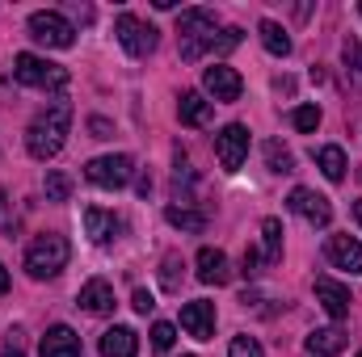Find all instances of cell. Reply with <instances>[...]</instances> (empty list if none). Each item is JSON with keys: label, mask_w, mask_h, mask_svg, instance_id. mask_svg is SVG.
<instances>
[{"label": "cell", "mask_w": 362, "mask_h": 357, "mask_svg": "<svg viewBox=\"0 0 362 357\" xmlns=\"http://www.w3.org/2000/svg\"><path fill=\"white\" fill-rule=\"evenodd\" d=\"M228 277H232V269H228V257H223L219 248H202V253H198V282L223 286Z\"/></svg>", "instance_id": "ac0fdd59"}, {"label": "cell", "mask_w": 362, "mask_h": 357, "mask_svg": "<svg viewBox=\"0 0 362 357\" xmlns=\"http://www.w3.org/2000/svg\"><path fill=\"white\" fill-rule=\"evenodd\" d=\"M68 257H72V244H68V236H55V231H47V236H38L30 248H25V269H30V277H55L59 269L68 265Z\"/></svg>", "instance_id": "7a4b0ae2"}, {"label": "cell", "mask_w": 362, "mask_h": 357, "mask_svg": "<svg viewBox=\"0 0 362 357\" xmlns=\"http://www.w3.org/2000/svg\"><path fill=\"white\" fill-rule=\"evenodd\" d=\"M30 38L51 47V51H68L76 42V30H72V21L64 13H47L42 8V13H30Z\"/></svg>", "instance_id": "277c9868"}, {"label": "cell", "mask_w": 362, "mask_h": 357, "mask_svg": "<svg viewBox=\"0 0 362 357\" xmlns=\"http://www.w3.org/2000/svg\"><path fill=\"white\" fill-rule=\"evenodd\" d=\"M228 357H262V345H257L253 337H236L232 349H228Z\"/></svg>", "instance_id": "f546056e"}, {"label": "cell", "mask_w": 362, "mask_h": 357, "mask_svg": "<svg viewBox=\"0 0 362 357\" xmlns=\"http://www.w3.org/2000/svg\"><path fill=\"white\" fill-rule=\"evenodd\" d=\"M181 328H185L194 341H211V337H215V303H206V298L185 303V307H181Z\"/></svg>", "instance_id": "8fae6325"}, {"label": "cell", "mask_w": 362, "mask_h": 357, "mask_svg": "<svg viewBox=\"0 0 362 357\" xmlns=\"http://www.w3.org/2000/svg\"><path fill=\"white\" fill-rule=\"evenodd\" d=\"M358 357H362V353H358Z\"/></svg>", "instance_id": "f35d334b"}, {"label": "cell", "mask_w": 362, "mask_h": 357, "mask_svg": "<svg viewBox=\"0 0 362 357\" xmlns=\"http://www.w3.org/2000/svg\"><path fill=\"white\" fill-rule=\"evenodd\" d=\"M13 76H17L21 85H30V89H42V92L68 89V68H59V63H47V59H38V55H30V51H21V55L13 59Z\"/></svg>", "instance_id": "3957f363"}, {"label": "cell", "mask_w": 362, "mask_h": 357, "mask_svg": "<svg viewBox=\"0 0 362 357\" xmlns=\"http://www.w3.org/2000/svg\"><path fill=\"white\" fill-rule=\"evenodd\" d=\"M316 169H320V173H325L329 181H341L350 164H346V152L329 143V147H316Z\"/></svg>", "instance_id": "7402d4cb"}, {"label": "cell", "mask_w": 362, "mask_h": 357, "mask_svg": "<svg viewBox=\"0 0 362 357\" xmlns=\"http://www.w3.org/2000/svg\"><path fill=\"white\" fill-rule=\"evenodd\" d=\"M215 156H219L223 173H236V169L249 160V126H240V122H228V126L215 135Z\"/></svg>", "instance_id": "52a82bcc"}, {"label": "cell", "mask_w": 362, "mask_h": 357, "mask_svg": "<svg viewBox=\"0 0 362 357\" xmlns=\"http://www.w3.org/2000/svg\"><path fill=\"white\" fill-rule=\"evenodd\" d=\"M81 337L68 328V324H55L47 337H42V357H81Z\"/></svg>", "instance_id": "e0dca14e"}, {"label": "cell", "mask_w": 362, "mask_h": 357, "mask_svg": "<svg viewBox=\"0 0 362 357\" xmlns=\"http://www.w3.org/2000/svg\"><path fill=\"white\" fill-rule=\"evenodd\" d=\"M202 85H206V92H211L215 101H240V92H245L240 72L228 68V63H211V68L202 72Z\"/></svg>", "instance_id": "9c48e42d"}, {"label": "cell", "mask_w": 362, "mask_h": 357, "mask_svg": "<svg viewBox=\"0 0 362 357\" xmlns=\"http://www.w3.org/2000/svg\"><path fill=\"white\" fill-rule=\"evenodd\" d=\"M76 307H85L89 315H110V311H114V286H110L105 277L85 282L81 294H76Z\"/></svg>", "instance_id": "4fadbf2b"}, {"label": "cell", "mask_w": 362, "mask_h": 357, "mask_svg": "<svg viewBox=\"0 0 362 357\" xmlns=\"http://www.w3.org/2000/svg\"><path fill=\"white\" fill-rule=\"evenodd\" d=\"M122 227H127V223H122L114 210H101V206H89V210H85V231H89L93 244H110V240H118Z\"/></svg>", "instance_id": "7c38bea8"}, {"label": "cell", "mask_w": 362, "mask_h": 357, "mask_svg": "<svg viewBox=\"0 0 362 357\" xmlns=\"http://www.w3.org/2000/svg\"><path fill=\"white\" fill-rule=\"evenodd\" d=\"M358 13H362V4H358Z\"/></svg>", "instance_id": "74e56055"}, {"label": "cell", "mask_w": 362, "mask_h": 357, "mask_svg": "<svg viewBox=\"0 0 362 357\" xmlns=\"http://www.w3.org/2000/svg\"><path fill=\"white\" fill-rule=\"evenodd\" d=\"M89 131H93V139H110V131H114V126H110L105 118H93V122H89Z\"/></svg>", "instance_id": "836d02e7"}, {"label": "cell", "mask_w": 362, "mask_h": 357, "mask_svg": "<svg viewBox=\"0 0 362 357\" xmlns=\"http://www.w3.org/2000/svg\"><path fill=\"white\" fill-rule=\"evenodd\" d=\"M0 294H8V273H4V265H0Z\"/></svg>", "instance_id": "e575fe53"}, {"label": "cell", "mask_w": 362, "mask_h": 357, "mask_svg": "<svg viewBox=\"0 0 362 357\" xmlns=\"http://www.w3.org/2000/svg\"><path fill=\"white\" fill-rule=\"evenodd\" d=\"M68 198H72V177L51 169L47 173V202H68Z\"/></svg>", "instance_id": "484cf974"}, {"label": "cell", "mask_w": 362, "mask_h": 357, "mask_svg": "<svg viewBox=\"0 0 362 357\" xmlns=\"http://www.w3.org/2000/svg\"><path fill=\"white\" fill-rule=\"evenodd\" d=\"M165 219H169L173 227H181V231H194V236L206 227V219H202L198 210H185V206H169V210H165Z\"/></svg>", "instance_id": "603a6c76"}, {"label": "cell", "mask_w": 362, "mask_h": 357, "mask_svg": "<svg viewBox=\"0 0 362 357\" xmlns=\"http://www.w3.org/2000/svg\"><path fill=\"white\" fill-rule=\"evenodd\" d=\"M262 236H266V261H282V223L278 219H266L262 223Z\"/></svg>", "instance_id": "d4e9b609"}, {"label": "cell", "mask_w": 362, "mask_h": 357, "mask_svg": "<svg viewBox=\"0 0 362 357\" xmlns=\"http://www.w3.org/2000/svg\"><path fill=\"white\" fill-rule=\"evenodd\" d=\"M291 126L303 131V135H312V131L320 126V109H316V105H295V109H291Z\"/></svg>", "instance_id": "4316f807"}, {"label": "cell", "mask_w": 362, "mask_h": 357, "mask_svg": "<svg viewBox=\"0 0 362 357\" xmlns=\"http://www.w3.org/2000/svg\"><path fill=\"white\" fill-rule=\"evenodd\" d=\"M316 303H320V307H325V311H329L333 320H346V315H350V303H354V298H350V286H341L337 277L320 273V277H316Z\"/></svg>", "instance_id": "30bf717a"}, {"label": "cell", "mask_w": 362, "mask_h": 357, "mask_svg": "<svg viewBox=\"0 0 362 357\" xmlns=\"http://www.w3.org/2000/svg\"><path fill=\"white\" fill-rule=\"evenodd\" d=\"M354 214H358V223H362V198H358V206H354Z\"/></svg>", "instance_id": "d590c367"}, {"label": "cell", "mask_w": 362, "mask_h": 357, "mask_svg": "<svg viewBox=\"0 0 362 357\" xmlns=\"http://www.w3.org/2000/svg\"><path fill=\"white\" fill-rule=\"evenodd\" d=\"M181 257L177 253H169V257H165V261H160V286H165V290H177L181 286Z\"/></svg>", "instance_id": "83f0119b"}, {"label": "cell", "mask_w": 362, "mask_h": 357, "mask_svg": "<svg viewBox=\"0 0 362 357\" xmlns=\"http://www.w3.org/2000/svg\"><path fill=\"white\" fill-rule=\"evenodd\" d=\"M177 34H181V42L211 38V34H215V13H211V8H181Z\"/></svg>", "instance_id": "9a60e30c"}, {"label": "cell", "mask_w": 362, "mask_h": 357, "mask_svg": "<svg viewBox=\"0 0 362 357\" xmlns=\"http://www.w3.org/2000/svg\"><path fill=\"white\" fill-rule=\"evenodd\" d=\"M325 257L337 269H350V273H362V244L354 236H329L325 244Z\"/></svg>", "instance_id": "5bb4252c"}, {"label": "cell", "mask_w": 362, "mask_h": 357, "mask_svg": "<svg viewBox=\"0 0 362 357\" xmlns=\"http://www.w3.org/2000/svg\"><path fill=\"white\" fill-rule=\"evenodd\" d=\"M4 357H25V332H21V328L8 332V341H4Z\"/></svg>", "instance_id": "4dcf8cb0"}, {"label": "cell", "mask_w": 362, "mask_h": 357, "mask_svg": "<svg viewBox=\"0 0 362 357\" xmlns=\"http://www.w3.org/2000/svg\"><path fill=\"white\" fill-rule=\"evenodd\" d=\"M131 173H135V160H131L127 152L97 156V160L85 164V177H89L93 185H101V189H122V185L131 181Z\"/></svg>", "instance_id": "8992f818"}, {"label": "cell", "mask_w": 362, "mask_h": 357, "mask_svg": "<svg viewBox=\"0 0 362 357\" xmlns=\"http://www.w3.org/2000/svg\"><path fill=\"white\" fill-rule=\"evenodd\" d=\"M139 353V337L127 324H114L110 332H101V357H135Z\"/></svg>", "instance_id": "2e32d148"}, {"label": "cell", "mask_w": 362, "mask_h": 357, "mask_svg": "<svg viewBox=\"0 0 362 357\" xmlns=\"http://www.w3.org/2000/svg\"><path fill=\"white\" fill-rule=\"evenodd\" d=\"M68 126H72V105L68 101H51L47 109L34 114L30 131H25V152L34 160H55L68 143Z\"/></svg>", "instance_id": "6da1fadb"}, {"label": "cell", "mask_w": 362, "mask_h": 357, "mask_svg": "<svg viewBox=\"0 0 362 357\" xmlns=\"http://www.w3.org/2000/svg\"><path fill=\"white\" fill-rule=\"evenodd\" d=\"M0 214H4V193H0Z\"/></svg>", "instance_id": "8d00e7d4"}, {"label": "cell", "mask_w": 362, "mask_h": 357, "mask_svg": "<svg viewBox=\"0 0 362 357\" xmlns=\"http://www.w3.org/2000/svg\"><path fill=\"white\" fill-rule=\"evenodd\" d=\"M114 34H118L122 51H127V55H135V59H144V55H152V51H156V30H152L148 21H139L135 13H118Z\"/></svg>", "instance_id": "5b68a950"}, {"label": "cell", "mask_w": 362, "mask_h": 357, "mask_svg": "<svg viewBox=\"0 0 362 357\" xmlns=\"http://www.w3.org/2000/svg\"><path fill=\"white\" fill-rule=\"evenodd\" d=\"M173 341H177V328H173V324H165V320L152 324V349H156V353H169Z\"/></svg>", "instance_id": "f1b7e54d"}, {"label": "cell", "mask_w": 362, "mask_h": 357, "mask_svg": "<svg viewBox=\"0 0 362 357\" xmlns=\"http://www.w3.org/2000/svg\"><path fill=\"white\" fill-rule=\"evenodd\" d=\"M131 307H135V311H144V315H148V311H152V307H156V298H152V294H148V290H135V298H131Z\"/></svg>", "instance_id": "1f68e13d"}, {"label": "cell", "mask_w": 362, "mask_h": 357, "mask_svg": "<svg viewBox=\"0 0 362 357\" xmlns=\"http://www.w3.org/2000/svg\"><path fill=\"white\" fill-rule=\"evenodd\" d=\"M266 164H270V173H295V156H291L278 139L266 143Z\"/></svg>", "instance_id": "cb8c5ba5"}, {"label": "cell", "mask_w": 362, "mask_h": 357, "mask_svg": "<svg viewBox=\"0 0 362 357\" xmlns=\"http://www.w3.org/2000/svg\"><path fill=\"white\" fill-rule=\"evenodd\" d=\"M308 353L312 357H333L346 349V332L341 328H316V332H308Z\"/></svg>", "instance_id": "ffe728a7"}, {"label": "cell", "mask_w": 362, "mask_h": 357, "mask_svg": "<svg viewBox=\"0 0 362 357\" xmlns=\"http://www.w3.org/2000/svg\"><path fill=\"white\" fill-rule=\"evenodd\" d=\"M286 206L299 214V219H308L312 227H329L333 223V206H329V198L325 193H316V189H291V198H286Z\"/></svg>", "instance_id": "ba28073f"}, {"label": "cell", "mask_w": 362, "mask_h": 357, "mask_svg": "<svg viewBox=\"0 0 362 357\" xmlns=\"http://www.w3.org/2000/svg\"><path fill=\"white\" fill-rule=\"evenodd\" d=\"M257 34H262V47H266L270 55H278V59H286V55H291V38H286V30H282L278 21L266 17V21L257 25Z\"/></svg>", "instance_id": "44dd1931"}, {"label": "cell", "mask_w": 362, "mask_h": 357, "mask_svg": "<svg viewBox=\"0 0 362 357\" xmlns=\"http://www.w3.org/2000/svg\"><path fill=\"white\" fill-rule=\"evenodd\" d=\"M257 265H262L257 248H245V277H257Z\"/></svg>", "instance_id": "d6a6232c"}, {"label": "cell", "mask_w": 362, "mask_h": 357, "mask_svg": "<svg viewBox=\"0 0 362 357\" xmlns=\"http://www.w3.org/2000/svg\"><path fill=\"white\" fill-rule=\"evenodd\" d=\"M177 118L185 126H206L211 122V101L202 92H181L177 97Z\"/></svg>", "instance_id": "d6986e66"}]
</instances>
